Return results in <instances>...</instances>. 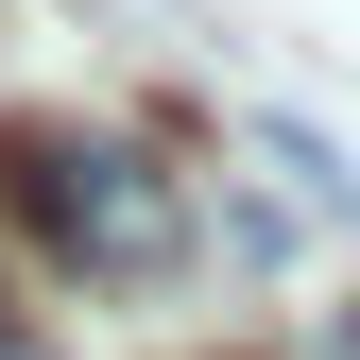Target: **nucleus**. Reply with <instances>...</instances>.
<instances>
[{"label": "nucleus", "mask_w": 360, "mask_h": 360, "mask_svg": "<svg viewBox=\"0 0 360 360\" xmlns=\"http://www.w3.org/2000/svg\"><path fill=\"white\" fill-rule=\"evenodd\" d=\"M0 223L52 257V275H103V292H138V275L189 257V189H172L138 138L69 120V103H18V120H0Z\"/></svg>", "instance_id": "1"}, {"label": "nucleus", "mask_w": 360, "mask_h": 360, "mask_svg": "<svg viewBox=\"0 0 360 360\" xmlns=\"http://www.w3.org/2000/svg\"><path fill=\"white\" fill-rule=\"evenodd\" d=\"M0 360H52V326H34V309H18V292H0Z\"/></svg>", "instance_id": "2"}]
</instances>
